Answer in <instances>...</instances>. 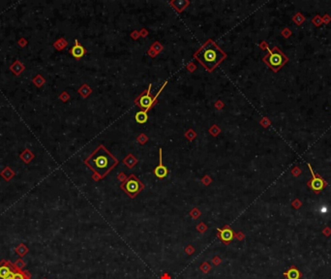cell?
<instances>
[{"instance_id": "cell-1", "label": "cell", "mask_w": 331, "mask_h": 279, "mask_svg": "<svg viewBox=\"0 0 331 279\" xmlns=\"http://www.w3.org/2000/svg\"><path fill=\"white\" fill-rule=\"evenodd\" d=\"M85 163L99 178H102L117 164V160L104 145H100L86 159Z\"/></svg>"}, {"instance_id": "cell-2", "label": "cell", "mask_w": 331, "mask_h": 279, "mask_svg": "<svg viewBox=\"0 0 331 279\" xmlns=\"http://www.w3.org/2000/svg\"><path fill=\"white\" fill-rule=\"evenodd\" d=\"M195 57L205 69L211 72L218 64L223 61V59L226 57V55L220 48H218V46L212 40H208L196 52Z\"/></svg>"}, {"instance_id": "cell-3", "label": "cell", "mask_w": 331, "mask_h": 279, "mask_svg": "<svg viewBox=\"0 0 331 279\" xmlns=\"http://www.w3.org/2000/svg\"><path fill=\"white\" fill-rule=\"evenodd\" d=\"M267 51L268 54L263 57V61L274 72H278L288 62V57L276 46L273 50L267 49Z\"/></svg>"}, {"instance_id": "cell-4", "label": "cell", "mask_w": 331, "mask_h": 279, "mask_svg": "<svg viewBox=\"0 0 331 279\" xmlns=\"http://www.w3.org/2000/svg\"><path fill=\"white\" fill-rule=\"evenodd\" d=\"M144 185L142 183L135 175L129 176L124 182L121 184V188L124 190L125 193H127L131 198L136 197L140 192L143 189Z\"/></svg>"}, {"instance_id": "cell-5", "label": "cell", "mask_w": 331, "mask_h": 279, "mask_svg": "<svg viewBox=\"0 0 331 279\" xmlns=\"http://www.w3.org/2000/svg\"><path fill=\"white\" fill-rule=\"evenodd\" d=\"M166 84H167V82H166V83L162 85V87H161V89H160V91H159L158 94H157L154 98H152V97H151V95H150V90H151V86H152V84L150 83V84H149V86H148V89H147L146 91H145V92L143 93V94H142L140 97H138V98L137 99V100H136V103L140 105L142 109H145V111H148V110L152 107V105H153V104L155 103L156 99L158 98V96H159V95H160V92L162 91V89H163V88L165 87V86H166Z\"/></svg>"}, {"instance_id": "cell-6", "label": "cell", "mask_w": 331, "mask_h": 279, "mask_svg": "<svg viewBox=\"0 0 331 279\" xmlns=\"http://www.w3.org/2000/svg\"><path fill=\"white\" fill-rule=\"evenodd\" d=\"M308 167L311 171V174H312V178H311V180H309L307 182V185L315 192V193L319 194L321 190H323L327 186V182L324 180L319 174H316L314 170L312 169V166H311L309 163H308Z\"/></svg>"}, {"instance_id": "cell-7", "label": "cell", "mask_w": 331, "mask_h": 279, "mask_svg": "<svg viewBox=\"0 0 331 279\" xmlns=\"http://www.w3.org/2000/svg\"><path fill=\"white\" fill-rule=\"evenodd\" d=\"M17 269L10 261H1L0 262V279H6L13 272H15Z\"/></svg>"}, {"instance_id": "cell-8", "label": "cell", "mask_w": 331, "mask_h": 279, "mask_svg": "<svg viewBox=\"0 0 331 279\" xmlns=\"http://www.w3.org/2000/svg\"><path fill=\"white\" fill-rule=\"evenodd\" d=\"M218 232H219V237L224 243L229 244L233 240L234 237L233 231L229 227H228V226H225V228L223 229H218Z\"/></svg>"}, {"instance_id": "cell-9", "label": "cell", "mask_w": 331, "mask_h": 279, "mask_svg": "<svg viewBox=\"0 0 331 279\" xmlns=\"http://www.w3.org/2000/svg\"><path fill=\"white\" fill-rule=\"evenodd\" d=\"M154 172L158 178H165L168 176V169L167 167H165L162 162V148L159 149V165L155 168Z\"/></svg>"}, {"instance_id": "cell-10", "label": "cell", "mask_w": 331, "mask_h": 279, "mask_svg": "<svg viewBox=\"0 0 331 279\" xmlns=\"http://www.w3.org/2000/svg\"><path fill=\"white\" fill-rule=\"evenodd\" d=\"M283 275L287 279H300L302 277V272L296 268V265H290L289 269L284 272Z\"/></svg>"}, {"instance_id": "cell-11", "label": "cell", "mask_w": 331, "mask_h": 279, "mask_svg": "<svg viewBox=\"0 0 331 279\" xmlns=\"http://www.w3.org/2000/svg\"><path fill=\"white\" fill-rule=\"evenodd\" d=\"M71 54L72 55L74 56L75 58H82L84 54H85V50L83 46L78 44V42L76 40V43H75V46H73L72 50H71Z\"/></svg>"}, {"instance_id": "cell-12", "label": "cell", "mask_w": 331, "mask_h": 279, "mask_svg": "<svg viewBox=\"0 0 331 279\" xmlns=\"http://www.w3.org/2000/svg\"><path fill=\"white\" fill-rule=\"evenodd\" d=\"M135 118H136V121H137L138 123H140V124L145 123V122L147 121V111H138L137 115H136V116H135Z\"/></svg>"}, {"instance_id": "cell-13", "label": "cell", "mask_w": 331, "mask_h": 279, "mask_svg": "<svg viewBox=\"0 0 331 279\" xmlns=\"http://www.w3.org/2000/svg\"><path fill=\"white\" fill-rule=\"evenodd\" d=\"M293 21L297 25H300V24H302L304 22H305V17H304L302 14H300V13H297V14L293 18Z\"/></svg>"}, {"instance_id": "cell-14", "label": "cell", "mask_w": 331, "mask_h": 279, "mask_svg": "<svg viewBox=\"0 0 331 279\" xmlns=\"http://www.w3.org/2000/svg\"><path fill=\"white\" fill-rule=\"evenodd\" d=\"M16 251H17L19 255H21V256H24V255H25L26 253H27L28 249L26 248V246H25L24 244H19L18 246L17 247Z\"/></svg>"}, {"instance_id": "cell-15", "label": "cell", "mask_w": 331, "mask_h": 279, "mask_svg": "<svg viewBox=\"0 0 331 279\" xmlns=\"http://www.w3.org/2000/svg\"><path fill=\"white\" fill-rule=\"evenodd\" d=\"M312 22H313V23L316 25V26H321L323 22H322V18H321L319 15H317V16H315L314 18H313V19H312Z\"/></svg>"}, {"instance_id": "cell-16", "label": "cell", "mask_w": 331, "mask_h": 279, "mask_svg": "<svg viewBox=\"0 0 331 279\" xmlns=\"http://www.w3.org/2000/svg\"><path fill=\"white\" fill-rule=\"evenodd\" d=\"M13 279H26V277L24 276L23 271H22V270H18H18L15 272L14 276H13Z\"/></svg>"}, {"instance_id": "cell-17", "label": "cell", "mask_w": 331, "mask_h": 279, "mask_svg": "<svg viewBox=\"0 0 331 279\" xmlns=\"http://www.w3.org/2000/svg\"><path fill=\"white\" fill-rule=\"evenodd\" d=\"M292 205H293V208H295V209H298V208H301V205H302V202H301L300 200H298V199H295V200H293V202L292 203Z\"/></svg>"}, {"instance_id": "cell-18", "label": "cell", "mask_w": 331, "mask_h": 279, "mask_svg": "<svg viewBox=\"0 0 331 279\" xmlns=\"http://www.w3.org/2000/svg\"><path fill=\"white\" fill-rule=\"evenodd\" d=\"M14 265H15V268H16L17 269H18V270H22V268L24 267V265H25V263H24L22 260H18Z\"/></svg>"}, {"instance_id": "cell-19", "label": "cell", "mask_w": 331, "mask_h": 279, "mask_svg": "<svg viewBox=\"0 0 331 279\" xmlns=\"http://www.w3.org/2000/svg\"><path fill=\"white\" fill-rule=\"evenodd\" d=\"M302 171L298 168V167H294L293 170H292V174L294 176H299L301 175Z\"/></svg>"}, {"instance_id": "cell-20", "label": "cell", "mask_w": 331, "mask_h": 279, "mask_svg": "<svg viewBox=\"0 0 331 279\" xmlns=\"http://www.w3.org/2000/svg\"><path fill=\"white\" fill-rule=\"evenodd\" d=\"M322 234L324 237H329L331 235V229L329 227H325L322 230Z\"/></svg>"}, {"instance_id": "cell-21", "label": "cell", "mask_w": 331, "mask_h": 279, "mask_svg": "<svg viewBox=\"0 0 331 279\" xmlns=\"http://www.w3.org/2000/svg\"><path fill=\"white\" fill-rule=\"evenodd\" d=\"M282 34H283V36H284V37L288 38V37H289V36H290V34H292V31H290L289 28H286V29H284V30H283Z\"/></svg>"}, {"instance_id": "cell-22", "label": "cell", "mask_w": 331, "mask_h": 279, "mask_svg": "<svg viewBox=\"0 0 331 279\" xmlns=\"http://www.w3.org/2000/svg\"><path fill=\"white\" fill-rule=\"evenodd\" d=\"M330 21H331V18H330L329 15H327V14L324 15V17L322 18V22H323V23H326V24H327V23L330 22Z\"/></svg>"}]
</instances>
